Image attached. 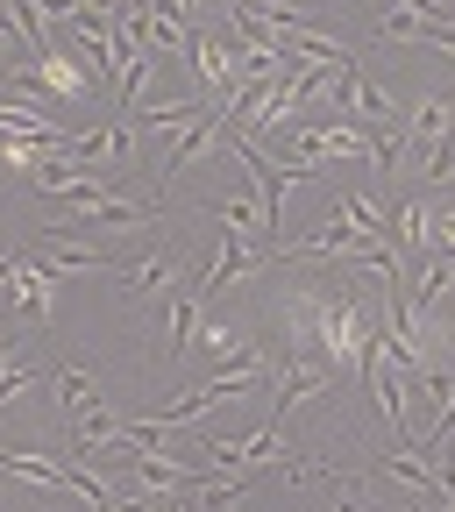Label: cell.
Listing matches in <instances>:
<instances>
[{
	"label": "cell",
	"mask_w": 455,
	"mask_h": 512,
	"mask_svg": "<svg viewBox=\"0 0 455 512\" xmlns=\"http://www.w3.org/2000/svg\"><path fill=\"white\" fill-rule=\"evenodd\" d=\"M370 249H392V242H370V235L328 200V214H320L306 235H292L278 256H292V264H356V271H363V256H370Z\"/></svg>",
	"instance_id": "6da1fadb"
},
{
	"label": "cell",
	"mask_w": 455,
	"mask_h": 512,
	"mask_svg": "<svg viewBox=\"0 0 455 512\" xmlns=\"http://www.w3.org/2000/svg\"><path fill=\"white\" fill-rule=\"evenodd\" d=\"M29 256L64 285V278H100V271H114V249H100L86 228H72V221H57V228H36V242H29Z\"/></svg>",
	"instance_id": "7a4b0ae2"
},
{
	"label": "cell",
	"mask_w": 455,
	"mask_h": 512,
	"mask_svg": "<svg viewBox=\"0 0 455 512\" xmlns=\"http://www.w3.org/2000/svg\"><path fill=\"white\" fill-rule=\"evenodd\" d=\"M185 57H192V72H200V86L214 93V107L242 86V50H235V29H228V36H221V29H192Z\"/></svg>",
	"instance_id": "3957f363"
},
{
	"label": "cell",
	"mask_w": 455,
	"mask_h": 512,
	"mask_svg": "<svg viewBox=\"0 0 455 512\" xmlns=\"http://www.w3.org/2000/svg\"><path fill=\"white\" fill-rule=\"evenodd\" d=\"M0 299H8V313L22 320V328H43V320L57 313V278L36 264V256H22V264H15V278L0 285Z\"/></svg>",
	"instance_id": "277c9868"
},
{
	"label": "cell",
	"mask_w": 455,
	"mask_h": 512,
	"mask_svg": "<svg viewBox=\"0 0 455 512\" xmlns=\"http://www.w3.org/2000/svg\"><path fill=\"white\" fill-rule=\"evenodd\" d=\"M278 456H292V448H285V434H278V427H256V434L214 441V448H207V470H221V477H249V470L278 463Z\"/></svg>",
	"instance_id": "5b68a950"
},
{
	"label": "cell",
	"mask_w": 455,
	"mask_h": 512,
	"mask_svg": "<svg viewBox=\"0 0 455 512\" xmlns=\"http://www.w3.org/2000/svg\"><path fill=\"white\" fill-rule=\"evenodd\" d=\"M200 114H207V100H192V93H171V100H164V93H157V100H143L128 121H136V136H143V143H150V136H157V143H164V136L178 143Z\"/></svg>",
	"instance_id": "8992f818"
},
{
	"label": "cell",
	"mask_w": 455,
	"mask_h": 512,
	"mask_svg": "<svg viewBox=\"0 0 455 512\" xmlns=\"http://www.w3.org/2000/svg\"><path fill=\"white\" fill-rule=\"evenodd\" d=\"M335 384V370L320 363V356H285L278 370H271V392H278V406L292 413V406H313L320 392Z\"/></svg>",
	"instance_id": "52a82bcc"
},
{
	"label": "cell",
	"mask_w": 455,
	"mask_h": 512,
	"mask_svg": "<svg viewBox=\"0 0 455 512\" xmlns=\"http://www.w3.org/2000/svg\"><path fill=\"white\" fill-rule=\"evenodd\" d=\"M448 128H455V100H441V93H420L413 100V114L399 121V150H434L441 136H448Z\"/></svg>",
	"instance_id": "ba28073f"
},
{
	"label": "cell",
	"mask_w": 455,
	"mask_h": 512,
	"mask_svg": "<svg viewBox=\"0 0 455 512\" xmlns=\"http://www.w3.org/2000/svg\"><path fill=\"white\" fill-rule=\"evenodd\" d=\"M114 285H121L128 299H150V292H164V285H185V271H178V242H171V249L136 256V264H121V271H114Z\"/></svg>",
	"instance_id": "9c48e42d"
},
{
	"label": "cell",
	"mask_w": 455,
	"mask_h": 512,
	"mask_svg": "<svg viewBox=\"0 0 455 512\" xmlns=\"http://www.w3.org/2000/svg\"><path fill=\"white\" fill-rule=\"evenodd\" d=\"M150 79H157V57L136 50V57H121V79H114V114H136L150 100Z\"/></svg>",
	"instance_id": "30bf717a"
},
{
	"label": "cell",
	"mask_w": 455,
	"mask_h": 512,
	"mask_svg": "<svg viewBox=\"0 0 455 512\" xmlns=\"http://www.w3.org/2000/svg\"><path fill=\"white\" fill-rule=\"evenodd\" d=\"M43 384H50V392H57V406H64V413H72V420H79L86 406H100V377H93V370H50Z\"/></svg>",
	"instance_id": "8fae6325"
},
{
	"label": "cell",
	"mask_w": 455,
	"mask_h": 512,
	"mask_svg": "<svg viewBox=\"0 0 455 512\" xmlns=\"http://www.w3.org/2000/svg\"><path fill=\"white\" fill-rule=\"evenodd\" d=\"M0 470L22 477V484H43V491H64V456L43 463V456H22V448H0Z\"/></svg>",
	"instance_id": "7c38bea8"
},
{
	"label": "cell",
	"mask_w": 455,
	"mask_h": 512,
	"mask_svg": "<svg viewBox=\"0 0 455 512\" xmlns=\"http://www.w3.org/2000/svg\"><path fill=\"white\" fill-rule=\"evenodd\" d=\"M328 498H335V512H384V505H377V491H370V477H356V470L328 477Z\"/></svg>",
	"instance_id": "4fadbf2b"
},
{
	"label": "cell",
	"mask_w": 455,
	"mask_h": 512,
	"mask_svg": "<svg viewBox=\"0 0 455 512\" xmlns=\"http://www.w3.org/2000/svg\"><path fill=\"white\" fill-rule=\"evenodd\" d=\"M15 57H29V50H22V36H15V22H8V8H0V72H8Z\"/></svg>",
	"instance_id": "5bb4252c"
},
{
	"label": "cell",
	"mask_w": 455,
	"mask_h": 512,
	"mask_svg": "<svg viewBox=\"0 0 455 512\" xmlns=\"http://www.w3.org/2000/svg\"><path fill=\"white\" fill-rule=\"evenodd\" d=\"M406 512H427V505H406Z\"/></svg>",
	"instance_id": "9a60e30c"
},
{
	"label": "cell",
	"mask_w": 455,
	"mask_h": 512,
	"mask_svg": "<svg viewBox=\"0 0 455 512\" xmlns=\"http://www.w3.org/2000/svg\"><path fill=\"white\" fill-rule=\"evenodd\" d=\"M0 306H8V299H0Z\"/></svg>",
	"instance_id": "2e32d148"
}]
</instances>
